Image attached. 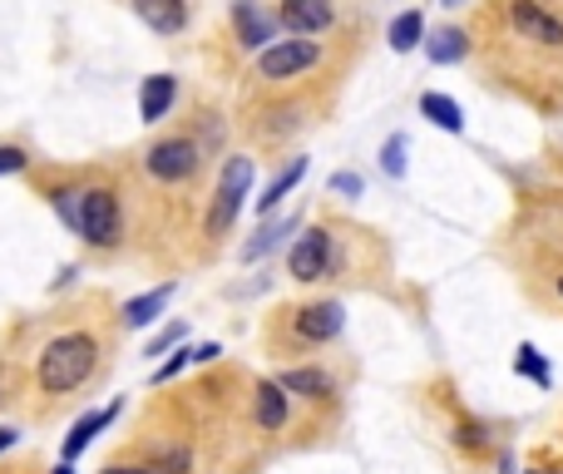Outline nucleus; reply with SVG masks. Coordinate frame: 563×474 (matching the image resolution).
I'll return each instance as SVG.
<instances>
[{"mask_svg":"<svg viewBox=\"0 0 563 474\" xmlns=\"http://www.w3.org/2000/svg\"><path fill=\"white\" fill-rule=\"evenodd\" d=\"M415 45H425V20H420V10H405V15L391 20V49L405 55V49H415Z\"/></svg>","mask_w":563,"mask_h":474,"instance_id":"nucleus-18","label":"nucleus"},{"mask_svg":"<svg viewBox=\"0 0 563 474\" xmlns=\"http://www.w3.org/2000/svg\"><path fill=\"white\" fill-rule=\"evenodd\" d=\"M193 361H198V351H178L173 361H164V365H158V371H154V381H158V385H164V381H173V375L183 371V365H193Z\"/></svg>","mask_w":563,"mask_h":474,"instance_id":"nucleus-24","label":"nucleus"},{"mask_svg":"<svg viewBox=\"0 0 563 474\" xmlns=\"http://www.w3.org/2000/svg\"><path fill=\"white\" fill-rule=\"evenodd\" d=\"M168 296H173V282L154 286V292H144V296H128V302H124V321H128V326L158 321V316H164V306H168Z\"/></svg>","mask_w":563,"mask_h":474,"instance_id":"nucleus-15","label":"nucleus"},{"mask_svg":"<svg viewBox=\"0 0 563 474\" xmlns=\"http://www.w3.org/2000/svg\"><path fill=\"white\" fill-rule=\"evenodd\" d=\"M148 474H188V450H158Z\"/></svg>","mask_w":563,"mask_h":474,"instance_id":"nucleus-23","label":"nucleus"},{"mask_svg":"<svg viewBox=\"0 0 563 474\" xmlns=\"http://www.w3.org/2000/svg\"><path fill=\"white\" fill-rule=\"evenodd\" d=\"M286 267H292L296 282H316V276H326L331 272V233H322V227L302 233L292 242V252H286Z\"/></svg>","mask_w":563,"mask_h":474,"instance_id":"nucleus-6","label":"nucleus"},{"mask_svg":"<svg viewBox=\"0 0 563 474\" xmlns=\"http://www.w3.org/2000/svg\"><path fill=\"white\" fill-rule=\"evenodd\" d=\"M20 168H25V148L0 144V173H20Z\"/></svg>","mask_w":563,"mask_h":474,"instance_id":"nucleus-26","label":"nucleus"},{"mask_svg":"<svg viewBox=\"0 0 563 474\" xmlns=\"http://www.w3.org/2000/svg\"><path fill=\"white\" fill-rule=\"evenodd\" d=\"M233 25H237V40H243L247 49H267V45H272V30L277 25L252 5V0H237V5H233Z\"/></svg>","mask_w":563,"mask_h":474,"instance_id":"nucleus-12","label":"nucleus"},{"mask_svg":"<svg viewBox=\"0 0 563 474\" xmlns=\"http://www.w3.org/2000/svg\"><path fill=\"white\" fill-rule=\"evenodd\" d=\"M316 59H322L316 40H272V45L257 55V69H262L267 79H292V75H302V69H312Z\"/></svg>","mask_w":563,"mask_h":474,"instance_id":"nucleus-4","label":"nucleus"},{"mask_svg":"<svg viewBox=\"0 0 563 474\" xmlns=\"http://www.w3.org/2000/svg\"><path fill=\"white\" fill-rule=\"evenodd\" d=\"M277 385H282L286 395H326L331 391V381H326L322 371H282V381Z\"/></svg>","mask_w":563,"mask_h":474,"instance_id":"nucleus-20","label":"nucleus"},{"mask_svg":"<svg viewBox=\"0 0 563 474\" xmlns=\"http://www.w3.org/2000/svg\"><path fill=\"white\" fill-rule=\"evenodd\" d=\"M94 371V341H89L85 331H69V336H55V341H45V351H40V385H45L49 395H65L75 391V385H85V375Z\"/></svg>","mask_w":563,"mask_h":474,"instance_id":"nucleus-1","label":"nucleus"},{"mask_svg":"<svg viewBox=\"0 0 563 474\" xmlns=\"http://www.w3.org/2000/svg\"><path fill=\"white\" fill-rule=\"evenodd\" d=\"M346 312L341 302H312L296 312V336H306V341H331L336 331H341Z\"/></svg>","mask_w":563,"mask_h":474,"instance_id":"nucleus-8","label":"nucleus"},{"mask_svg":"<svg viewBox=\"0 0 563 474\" xmlns=\"http://www.w3.org/2000/svg\"><path fill=\"white\" fill-rule=\"evenodd\" d=\"M514 371H523L533 385H549V365H543V356L533 351V346H519V356H514Z\"/></svg>","mask_w":563,"mask_h":474,"instance_id":"nucleus-21","label":"nucleus"},{"mask_svg":"<svg viewBox=\"0 0 563 474\" xmlns=\"http://www.w3.org/2000/svg\"><path fill=\"white\" fill-rule=\"evenodd\" d=\"M178 336H183V326H168L164 336H154V341H148V351H144V356H164L168 346H178Z\"/></svg>","mask_w":563,"mask_h":474,"instance_id":"nucleus-27","label":"nucleus"},{"mask_svg":"<svg viewBox=\"0 0 563 474\" xmlns=\"http://www.w3.org/2000/svg\"><path fill=\"white\" fill-rule=\"evenodd\" d=\"M104 474H148V470H124V464H109Z\"/></svg>","mask_w":563,"mask_h":474,"instance_id":"nucleus-30","label":"nucleus"},{"mask_svg":"<svg viewBox=\"0 0 563 474\" xmlns=\"http://www.w3.org/2000/svg\"><path fill=\"white\" fill-rule=\"evenodd\" d=\"M302 173H306V158H292V163H286V173H277L272 183H267V193L257 198V213H272V207L296 188V178H302Z\"/></svg>","mask_w":563,"mask_h":474,"instance_id":"nucleus-19","label":"nucleus"},{"mask_svg":"<svg viewBox=\"0 0 563 474\" xmlns=\"http://www.w3.org/2000/svg\"><path fill=\"white\" fill-rule=\"evenodd\" d=\"M55 207H59V217H65L69 227H79V193H69V188H59V193H55Z\"/></svg>","mask_w":563,"mask_h":474,"instance_id":"nucleus-25","label":"nucleus"},{"mask_svg":"<svg viewBox=\"0 0 563 474\" xmlns=\"http://www.w3.org/2000/svg\"><path fill=\"white\" fill-rule=\"evenodd\" d=\"M282 25L292 35H322L331 25V0H282Z\"/></svg>","mask_w":563,"mask_h":474,"instance_id":"nucleus-9","label":"nucleus"},{"mask_svg":"<svg viewBox=\"0 0 563 474\" xmlns=\"http://www.w3.org/2000/svg\"><path fill=\"white\" fill-rule=\"evenodd\" d=\"M425 55H430L435 65H460V59L470 55V40H464L460 25H440L435 35H425Z\"/></svg>","mask_w":563,"mask_h":474,"instance_id":"nucleus-13","label":"nucleus"},{"mask_svg":"<svg viewBox=\"0 0 563 474\" xmlns=\"http://www.w3.org/2000/svg\"><path fill=\"white\" fill-rule=\"evenodd\" d=\"M257 425H262V430H282L286 425V391L277 381L257 385Z\"/></svg>","mask_w":563,"mask_h":474,"instance_id":"nucleus-16","label":"nucleus"},{"mask_svg":"<svg viewBox=\"0 0 563 474\" xmlns=\"http://www.w3.org/2000/svg\"><path fill=\"white\" fill-rule=\"evenodd\" d=\"M444 5H460V0H444Z\"/></svg>","mask_w":563,"mask_h":474,"instance_id":"nucleus-33","label":"nucleus"},{"mask_svg":"<svg viewBox=\"0 0 563 474\" xmlns=\"http://www.w3.org/2000/svg\"><path fill=\"white\" fill-rule=\"evenodd\" d=\"M49 474H75V470H69V464H59V470H49Z\"/></svg>","mask_w":563,"mask_h":474,"instance_id":"nucleus-31","label":"nucleus"},{"mask_svg":"<svg viewBox=\"0 0 563 474\" xmlns=\"http://www.w3.org/2000/svg\"><path fill=\"white\" fill-rule=\"evenodd\" d=\"M198 158L203 154H198L193 138H164V144L148 148L144 163H148V173H154L158 183H178V178H188L198 168Z\"/></svg>","mask_w":563,"mask_h":474,"instance_id":"nucleus-5","label":"nucleus"},{"mask_svg":"<svg viewBox=\"0 0 563 474\" xmlns=\"http://www.w3.org/2000/svg\"><path fill=\"white\" fill-rule=\"evenodd\" d=\"M173 99H178L173 75H148L144 89H138V114H144V124H158V119L173 109Z\"/></svg>","mask_w":563,"mask_h":474,"instance_id":"nucleus-11","label":"nucleus"},{"mask_svg":"<svg viewBox=\"0 0 563 474\" xmlns=\"http://www.w3.org/2000/svg\"><path fill=\"white\" fill-rule=\"evenodd\" d=\"M247 188H252V158H227V163H223V178H217L213 207H207V233H213V237H223L227 227L237 223Z\"/></svg>","mask_w":563,"mask_h":474,"instance_id":"nucleus-2","label":"nucleus"},{"mask_svg":"<svg viewBox=\"0 0 563 474\" xmlns=\"http://www.w3.org/2000/svg\"><path fill=\"white\" fill-rule=\"evenodd\" d=\"M114 415H119V400H114V405H104V410H89V415H85V420H75V430H69V435H65V464H69V460H75V454H85V444H89V440H94V435H99V430H104V425H109V420H114Z\"/></svg>","mask_w":563,"mask_h":474,"instance_id":"nucleus-14","label":"nucleus"},{"mask_svg":"<svg viewBox=\"0 0 563 474\" xmlns=\"http://www.w3.org/2000/svg\"><path fill=\"white\" fill-rule=\"evenodd\" d=\"M75 233H85V242H94V247H109L119 237V198L109 193V188H85V193H79Z\"/></svg>","mask_w":563,"mask_h":474,"instance_id":"nucleus-3","label":"nucleus"},{"mask_svg":"<svg viewBox=\"0 0 563 474\" xmlns=\"http://www.w3.org/2000/svg\"><path fill=\"white\" fill-rule=\"evenodd\" d=\"M559 292H563V276H559Z\"/></svg>","mask_w":563,"mask_h":474,"instance_id":"nucleus-34","label":"nucleus"},{"mask_svg":"<svg viewBox=\"0 0 563 474\" xmlns=\"http://www.w3.org/2000/svg\"><path fill=\"white\" fill-rule=\"evenodd\" d=\"M381 168L391 178H401L405 173V134H391L385 138V148H381Z\"/></svg>","mask_w":563,"mask_h":474,"instance_id":"nucleus-22","label":"nucleus"},{"mask_svg":"<svg viewBox=\"0 0 563 474\" xmlns=\"http://www.w3.org/2000/svg\"><path fill=\"white\" fill-rule=\"evenodd\" d=\"M420 114L430 119V124H440L444 134H460L464 128V114H460V104H454L450 94H420Z\"/></svg>","mask_w":563,"mask_h":474,"instance_id":"nucleus-17","label":"nucleus"},{"mask_svg":"<svg viewBox=\"0 0 563 474\" xmlns=\"http://www.w3.org/2000/svg\"><path fill=\"white\" fill-rule=\"evenodd\" d=\"M529 474H559V470H529Z\"/></svg>","mask_w":563,"mask_h":474,"instance_id":"nucleus-32","label":"nucleus"},{"mask_svg":"<svg viewBox=\"0 0 563 474\" xmlns=\"http://www.w3.org/2000/svg\"><path fill=\"white\" fill-rule=\"evenodd\" d=\"M331 188H336V193H351V198H361V193H365V183H361L356 173H336V178H331Z\"/></svg>","mask_w":563,"mask_h":474,"instance_id":"nucleus-28","label":"nucleus"},{"mask_svg":"<svg viewBox=\"0 0 563 474\" xmlns=\"http://www.w3.org/2000/svg\"><path fill=\"white\" fill-rule=\"evenodd\" d=\"M134 5V15L144 20L154 35H178V30L188 25V5L183 0H128Z\"/></svg>","mask_w":563,"mask_h":474,"instance_id":"nucleus-10","label":"nucleus"},{"mask_svg":"<svg viewBox=\"0 0 563 474\" xmlns=\"http://www.w3.org/2000/svg\"><path fill=\"white\" fill-rule=\"evenodd\" d=\"M509 20L519 25L523 40H533V45H563V20L549 15L543 5H533V0H514Z\"/></svg>","mask_w":563,"mask_h":474,"instance_id":"nucleus-7","label":"nucleus"},{"mask_svg":"<svg viewBox=\"0 0 563 474\" xmlns=\"http://www.w3.org/2000/svg\"><path fill=\"white\" fill-rule=\"evenodd\" d=\"M15 440H20V435L10 430V425H5V430H0V450H10V444H15Z\"/></svg>","mask_w":563,"mask_h":474,"instance_id":"nucleus-29","label":"nucleus"}]
</instances>
